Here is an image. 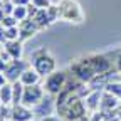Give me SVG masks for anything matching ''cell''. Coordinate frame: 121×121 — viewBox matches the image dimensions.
<instances>
[{"label": "cell", "mask_w": 121, "mask_h": 121, "mask_svg": "<svg viewBox=\"0 0 121 121\" xmlns=\"http://www.w3.org/2000/svg\"><path fill=\"white\" fill-rule=\"evenodd\" d=\"M59 19L81 24L84 19V13L76 0H60L59 2Z\"/></svg>", "instance_id": "2"}, {"label": "cell", "mask_w": 121, "mask_h": 121, "mask_svg": "<svg viewBox=\"0 0 121 121\" xmlns=\"http://www.w3.org/2000/svg\"><path fill=\"white\" fill-rule=\"evenodd\" d=\"M12 98H13V91H12V84H5L0 87V104H9L12 106Z\"/></svg>", "instance_id": "17"}, {"label": "cell", "mask_w": 121, "mask_h": 121, "mask_svg": "<svg viewBox=\"0 0 121 121\" xmlns=\"http://www.w3.org/2000/svg\"><path fill=\"white\" fill-rule=\"evenodd\" d=\"M91 67H93L94 74H108L111 69V60L108 59V56H103V54H93L87 57Z\"/></svg>", "instance_id": "7"}, {"label": "cell", "mask_w": 121, "mask_h": 121, "mask_svg": "<svg viewBox=\"0 0 121 121\" xmlns=\"http://www.w3.org/2000/svg\"><path fill=\"white\" fill-rule=\"evenodd\" d=\"M119 81H121V76H119Z\"/></svg>", "instance_id": "32"}, {"label": "cell", "mask_w": 121, "mask_h": 121, "mask_svg": "<svg viewBox=\"0 0 121 121\" xmlns=\"http://www.w3.org/2000/svg\"><path fill=\"white\" fill-rule=\"evenodd\" d=\"M12 15H13V17L19 20V24H20L22 20L29 19V12H27V7H15V9H13V12H12Z\"/></svg>", "instance_id": "21"}, {"label": "cell", "mask_w": 121, "mask_h": 121, "mask_svg": "<svg viewBox=\"0 0 121 121\" xmlns=\"http://www.w3.org/2000/svg\"><path fill=\"white\" fill-rule=\"evenodd\" d=\"M7 81H9V79H7V76H5L4 72H0V87L5 86V84H7Z\"/></svg>", "instance_id": "28"}, {"label": "cell", "mask_w": 121, "mask_h": 121, "mask_svg": "<svg viewBox=\"0 0 121 121\" xmlns=\"http://www.w3.org/2000/svg\"><path fill=\"white\" fill-rule=\"evenodd\" d=\"M71 72L74 74V78L78 79L79 82H91L94 79V71H93V67H91V64H89V60H87V57L86 59H78V60H74V62L71 64Z\"/></svg>", "instance_id": "3"}, {"label": "cell", "mask_w": 121, "mask_h": 121, "mask_svg": "<svg viewBox=\"0 0 121 121\" xmlns=\"http://www.w3.org/2000/svg\"><path fill=\"white\" fill-rule=\"evenodd\" d=\"M27 67H29L27 62H24V60H20V59H13V60H10V62L7 64L4 74L7 76V79H9V81L15 82V81H19V79H20L22 72H24Z\"/></svg>", "instance_id": "8"}, {"label": "cell", "mask_w": 121, "mask_h": 121, "mask_svg": "<svg viewBox=\"0 0 121 121\" xmlns=\"http://www.w3.org/2000/svg\"><path fill=\"white\" fill-rule=\"evenodd\" d=\"M101 96H103L101 89L91 91V93H89V94L86 96V101H84V104H86V109L89 111V114H91V113H94V111H99V103H101Z\"/></svg>", "instance_id": "11"}, {"label": "cell", "mask_w": 121, "mask_h": 121, "mask_svg": "<svg viewBox=\"0 0 121 121\" xmlns=\"http://www.w3.org/2000/svg\"><path fill=\"white\" fill-rule=\"evenodd\" d=\"M40 121H62V119H60V116L49 114V116H45V118H40Z\"/></svg>", "instance_id": "26"}, {"label": "cell", "mask_w": 121, "mask_h": 121, "mask_svg": "<svg viewBox=\"0 0 121 121\" xmlns=\"http://www.w3.org/2000/svg\"><path fill=\"white\" fill-rule=\"evenodd\" d=\"M104 91H108V93L114 94L118 99H121V81H116V82H108L106 84V89Z\"/></svg>", "instance_id": "20"}, {"label": "cell", "mask_w": 121, "mask_h": 121, "mask_svg": "<svg viewBox=\"0 0 121 121\" xmlns=\"http://www.w3.org/2000/svg\"><path fill=\"white\" fill-rule=\"evenodd\" d=\"M19 29H20V39H29V37H32L35 34V30H39V27L35 25V22L34 20H29V19L22 20L19 24Z\"/></svg>", "instance_id": "15"}, {"label": "cell", "mask_w": 121, "mask_h": 121, "mask_svg": "<svg viewBox=\"0 0 121 121\" xmlns=\"http://www.w3.org/2000/svg\"><path fill=\"white\" fill-rule=\"evenodd\" d=\"M47 15H49L51 22H56L59 19V5H51L47 9Z\"/></svg>", "instance_id": "23"}, {"label": "cell", "mask_w": 121, "mask_h": 121, "mask_svg": "<svg viewBox=\"0 0 121 121\" xmlns=\"http://www.w3.org/2000/svg\"><path fill=\"white\" fill-rule=\"evenodd\" d=\"M67 82V78H66V72L62 71H54L52 74H49L45 78V82H44V89L47 91L51 96H57L60 91L64 89Z\"/></svg>", "instance_id": "4"}, {"label": "cell", "mask_w": 121, "mask_h": 121, "mask_svg": "<svg viewBox=\"0 0 121 121\" xmlns=\"http://www.w3.org/2000/svg\"><path fill=\"white\" fill-rule=\"evenodd\" d=\"M4 49H5V52L12 57V60L22 57V51H24V49H22V42H20V40H7L5 45H4Z\"/></svg>", "instance_id": "13"}, {"label": "cell", "mask_w": 121, "mask_h": 121, "mask_svg": "<svg viewBox=\"0 0 121 121\" xmlns=\"http://www.w3.org/2000/svg\"><path fill=\"white\" fill-rule=\"evenodd\" d=\"M54 106H56V103H52L51 98H45L34 108V114H39L40 118H45V116L51 114V111L54 109Z\"/></svg>", "instance_id": "14"}, {"label": "cell", "mask_w": 121, "mask_h": 121, "mask_svg": "<svg viewBox=\"0 0 121 121\" xmlns=\"http://www.w3.org/2000/svg\"><path fill=\"white\" fill-rule=\"evenodd\" d=\"M45 89L40 84H34V86H25L24 87V96H22V104L29 106V108H35V106L44 99Z\"/></svg>", "instance_id": "5"}, {"label": "cell", "mask_w": 121, "mask_h": 121, "mask_svg": "<svg viewBox=\"0 0 121 121\" xmlns=\"http://www.w3.org/2000/svg\"><path fill=\"white\" fill-rule=\"evenodd\" d=\"M44 54H49V49H45V47H40L39 51H35L32 54V57H39V56H44Z\"/></svg>", "instance_id": "27"}, {"label": "cell", "mask_w": 121, "mask_h": 121, "mask_svg": "<svg viewBox=\"0 0 121 121\" xmlns=\"http://www.w3.org/2000/svg\"><path fill=\"white\" fill-rule=\"evenodd\" d=\"M0 121H2V119H0Z\"/></svg>", "instance_id": "34"}, {"label": "cell", "mask_w": 121, "mask_h": 121, "mask_svg": "<svg viewBox=\"0 0 121 121\" xmlns=\"http://www.w3.org/2000/svg\"><path fill=\"white\" fill-rule=\"evenodd\" d=\"M34 109L25 104H15L12 106V119L10 121H32Z\"/></svg>", "instance_id": "9"}, {"label": "cell", "mask_w": 121, "mask_h": 121, "mask_svg": "<svg viewBox=\"0 0 121 121\" xmlns=\"http://www.w3.org/2000/svg\"><path fill=\"white\" fill-rule=\"evenodd\" d=\"M32 20L35 22V25H37L39 29H44V27H47V25L51 24V19H49V15H47V9H45V10L39 9V12L35 13V17H34Z\"/></svg>", "instance_id": "18"}, {"label": "cell", "mask_w": 121, "mask_h": 121, "mask_svg": "<svg viewBox=\"0 0 121 121\" xmlns=\"http://www.w3.org/2000/svg\"><path fill=\"white\" fill-rule=\"evenodd\" d=\"M10 4L15 7H27L30 4V0H10Z\"/></svg>", "instance_id": "25"}, {"label": "cell", "mask_w": 121, "mask_h": 121, "mask_svg": "<svg viewBox=\"0 0 121 121\" xmlns=\"http://www.w3.org/2000/svg\"><path fill=\"white\" fill-rule=\"evenodd\" d=\"M5 67H7V62H5L2 57H0V72H4V71H5Z\"/></svg>", "instance_id": "29"}, {"label": "cell", "mask_w": 121, "mask_h": 121, "mask_svg": "<svg viewBox=\"0 0 121 121\" xmlns=\"http://www.w3.org/2000/svg\"><path fill=\"white\" fill-rule=\"evenodd\" d=\"M118 106H119V99H118L114 94L108 93V91H104L103 96H101L99 109H101V111H116Z\"/></svg>", "instance_id": "10"}, {"label": "cell", "mask_w": 121, "mask_h": 121, "mask_svg": "<svg viewBox=\"0 0 121 121\" xmlns=\"http://www.w3.org/2000/svg\"><path fill=\"white\" fill-rule=\"evenodd\" d=\"M116 113H118V119H121V108L118 106V109H116Z\"/></svg>", "instance_id": "31"}, {"label": "cell", "mask_w": 121, "mask_h": 121, "mask_svg": "<svg viewBox=\"0 0 121 121\" xmlns=\"http://www.w3.org/2000/svg\"><path fill=\"white\" fill-rule=\"evenodd\" d=\"M24 84L20 81L12 82V91H13V98H12V106L15 104H22V96H24Z\"/></svg>", "instance_id": "16"}, {"label": "cell", "mask_w": 121, "mask_h": 121, "mask_svg": "<svg viewBox=\"0 0 121 121\" xmlns=\"http://www.w3.org/2000/svg\"><path fill=\"white\" fill-rule=\"evenodd\" d=\"M32 67L40 74V76H49L56 71V60L51 54H44L39 57H32Z\"/></svg>", "instance_id": "6"}, {"label": "cell", "mask_w": 121, "mask_h": 121, "mask_svg": "<svg viewBox=\"0 0 121 121\" xmlns=\"http://www.w3.org/2000/svg\"><path fill=\"white\" fill-rule=\"evenodd\" d=\"M103 121H106V119H103Z\"/></svg>", "instance_id": "33"}, {"label": "cell", "mask_w": 121, "mask_h": 121, "mask_svg": "<svg viewBox=\"0 0 121 121\" xmlns=\"http://www.w3.org/2000/svg\"><path fill=\"white\" fill-rule=\"evenodd\" d=\"M0 24H2V27H4V29H9V27H15V25L19 24V20L15 19L13 15H5Z\"/></svg>", "instance_id": "22"}, {"label": "cell", "mask_w": 121, "mask_h": 121, "mask_svg": "<svg viewBox=\"0 0 121 121\" xmlns=\"http://www.w3.org/2000/svg\"><path fill=\"white\" fill-rule=\"evenodd\" d=\"M116 66H118V71L121 72V54H119V57H118V60H116Z\"/></svg>", "instance_id": "30"}, {"label": "cell", "mask_w": 121, "mask_h": 121, "mask_svg": "<svg viewBox=\"0 0 121 121\" xmlns=\"http://www.w3.org/2000/svg\"><path fill=\"white\" fill-rule=\"evenodd\" d=\"M86 104L81 98L74 96L72 99H69V103L66 106H62V108H57V113L59 116L66 118V121H78L81 118L86 116Z\"/></svg>", "instance_id": "1"}, {"label": "cell", "mask_w": 121, "mask_h": 121, "mask_svg": "<svg viewBox=\"0 0 121 121\" xmlns=\"http://www.w3.org/2000/svg\"><path fill=\"white\" fill-rule=\"evenodd\" d=\"M7 40H20V29L17 25L5 29V42Z\"/></svg>", "instance_id": "19"}, {"label": "cell", "mask_w": 121, "mask_h": 121, "mask_svg": "<svg viewBox=\"0 0 121 121\" xmlns=\"http://www.w3.org/2000/svg\"><path fill=\"white\" fill-rule=\"evenodd\" d=\"M24 86H34V84H39V81H40V74L32 67V66H29L24 72H22V76H20V79H19Z\"/></svg>", "instance_id": "12"}, {"label": "cell", "mask_w": 121, "mask_h": 121, "mask_svg": "<svg viewBox=\"0 0 121 121\" xmlns=\"http://www.w3.org/2000/svg\"><path fill=\"white\" fill-rule=\"evenodd\" d=\"M32 2V5L34 7H37V9H42V10H45V9H49L52 4H51V0H30Z\"/></svg>", "instance_id": "24"}]
</instances>
